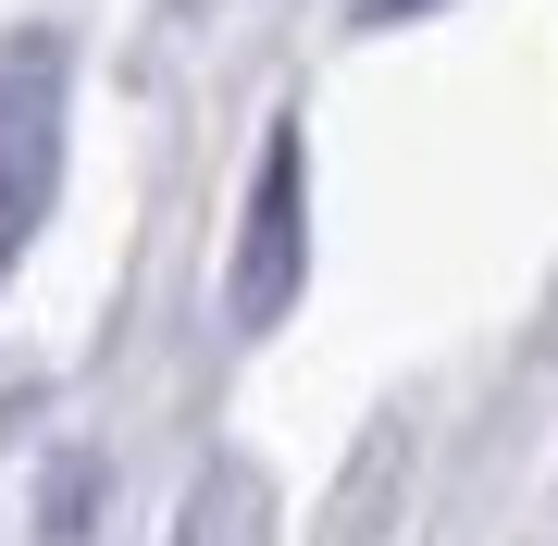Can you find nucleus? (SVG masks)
<instances>
[{"label":"nucleus","mask_w":558,"mask_h":546,"mask_svg":"<svg viewBox=\"0 0 558 546\" xmlns=\"http://www.w3.org/2000/svg\"><path fill=\"white\" fill-rule=\"evenodd\" d=\"M174 546H274V472L223 447L199 485H186V509H174Z\"/></svg>","instance_id":"3"},{"label":"nucleus","mask_w":558,"mask_h":546,"mask_svg":"<svg viewBox=\"0 0 558 546\" xmlns=\"http://www.w3.org/2000/svg\"><path fill=\"white\" fill-rule=\"evenodd\" d=\"M62 186V38H0V286Z\"/></svg>","instance_id":"1"},{"label":"nucleus","mask_w":558,"mask_h":546,"mask_svg":"<svg viewBox=\"0 0 558 546\" xmlns=\"http://www.w3.org/2000/svg\"><path fill=\"white\" fill-rule=\"evenodd\" d=\"M360 25H398V13H447V0H348Z\"/></svg>","instance_id":"4"},{"label":"nucleus","mask_w":558,"mask_h":546,"mask_svg":"<svg viewBox=\"0 0 558 546\" xmlns=\"http://www.w3.org/2000/svg\"><path fill=\"white\" fill-rule=\"evenodd\" d=\"M311 286V137L274 124L260 137V174H248V223H236V274H223V311L236 336L286 324V299Z\"/></svg>","instance_id":"2"}]
</instances>
